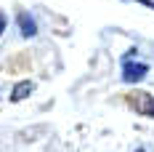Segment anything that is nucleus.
<instances>
[{
    "label": "nucleus",
    "mask_w": 154,
    "mask_h": 152,
    "mask_svg": "<svg viewBox=\"0 0 154 152\" xmlns=\"http://www.w3.org/2000/svg\"><path fill=\"white\" fill-rule=\"evenodd\" d=\"M3 30H5V14H0V35H3Z\"/></svg>",
    "instance_id": "nucleus-6"
},
{
    "label": "nucleus",
    "mask_w": 154,
    "mask_h": 152,
    "mask_svg": "<svg viewBox=\"0 0 154 152\" xmlns=\"http://www.w3.org/2000/svg\"><path fill=\"white\" fill-rule=\"evenodd\" d=\"M128 104L133 107L136 112H141V115L154 118V99L149 93H128Z\"/></svg>",
    "instance_id": "nucleus-1"
},
{
    "label": "nucleus",
    "mask_w": 154,
    "mask_h": 152,
    "mask_svg": "<svg viewBox=\"0 0 154 152\" xmlns=\"http://www.w3.org/2000/svg\"><path fill=\"white\" fill-rule=\"evenodd\" d=\"M16 21H19V30H21L24 37H32V35L37 32V24H35V19H32L27 11H21V14L16 16Z\"/></svg>",
    "instance_id": "nucleus-3"
},
{
    "label": "nucleus",
    "mask_w": 154,
    "mask_h": 152,
    "mask_svg": "<svg viewBox=\"0 0 154 152\" xmlns=\"http://www.w3.org/2000/svg\"><path fill=\"white\" fill-rule=\"evenodd\" d=\"M32 80H21V83H16L14 86V91H11V102H24L27 96L32 93Z\"/></svg>",
    "instance_id": "nucleus-4"
},
{
    "label": "nucleus",
    "mask_w": 154,
    "mask_h": 152,
    "mask_svg": "<svg viewBox=\"0 0 154 152\" xmlns=\"http://www.w3.org/2000/svg\"><path fill=\"white\" fill-rule=\"evenodd\" d=\"M133 3H141V5H146V8H154V0H133Z\"/></svg>",
    "instance_id": "nucleus-5"
},
{
    "label": "nucleus",
    "mask_w": 154,
    "mask_h": 152,
    "mask_svg": "<svg viewBox=\"0 0 154 152\" xmlns=\"http://www.w3.org/2000/svg\"><path fill=\"white\" fill-rule=\"evenodd\" d=\"M136 152H146V150H143V147H141V150H136Z\"/></svg>",
    "instance_id": "nucleus-7"
},
{
    "label": "nucleus",
    "mask_w": 154,
    "mask_h": 152,
    "mask_svg": "<svg viewBox=\"0 0 154 152\" xmlns=\"http://www.w3.org/2000/svg\"><path fill=\"white\" fill-rule=\"evenodd\" d=\"M146 72H149V67L146 64H138V61H122V80L125 83H138V80H143L146 77Z\"/></svg>",
    "instance_id": "nucleus-2"
}]
</instances>
